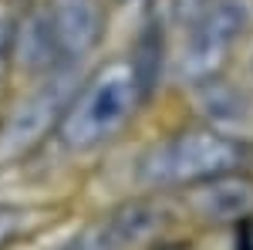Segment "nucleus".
Masks as SVG:
<instances>
[{
  "label": "nucleus",
  "instance_id": "6",
  "mask_svg": "<svg viewBox=\"0 0 253 250\" xmlns=\"http://www.w3.org/2000/svg\"><path fill=\"white\" fill-rule=\"evenodd\" d=\"M51 20H54L61 58L68 64L84 58L98 44L101 27H105V14H101L98 0H54Z\"/></svg>",
  "mask_w": 253,
  "mask_h": 250
},
{
  "label": "nucleus",
  "instance_id": "7",
  "mask_svg": "<svg viewBox=\"0 0 253 250\" xmlns=\"http://www.w3.org/2000/svg\"><path fill=\"white\" fill-rule=\"evenodd\" d=\"M189 206L196 216H203L210 223H233L240 216L253 213V183L233 173L213 176L193 186Z\"/></svg>",
  "mask_w": 253,
  "mask_h": 250
},
{
  "label": "nucleus",
  "instance_id": "12",
  "mask_svg": "<svg viewBox=\"0 0 253 250\" xmlns=\"http://www.w3.org/2000/svg\"><path fill=\"white\" fill-rule=\"evenodd\" d=\"M10 51H14V27H10V24H0V81H3V75H7Z\"/></svg>",
  "mask_w": 253,
  "mask_h": 250
},
{
  "label": "nucleus",
  "instance_id": "9",
  "mask_svg": "<svg viewBox=\"0 0 253 250\" xmlns=\"http://www.w3.org/2000/svg\"><path fill=\"white\" fill-rule=\"evenodd\" d=\"M199 101H203V112L213 118V122H240L247 115V98L236 92L233 85H223V81H199Z\"/></svg>",
  "mask_w": 253,
  "mask_h": 250
},
{
  "label": "nucleus",
  "instance_id": "8",
  "mask_svg": "<svg viewBox=\"0 0 253 250\" xmlns=\"http://www.w3.org/2000/svg\"><path fill=\"white\" fill-rule=\"evenodd\" d=\"M14 51H17L20 68L31 71V75H34V71H47V68L61 58L51 10H47V14H31V17L24 20V27L14 34Z\"/></svg>",
  "mask_w": 253,
  "mask_h": 250
},
{
  "label": "nucleus",
  "instance_id": "11",
  "mask_svg": "<svg viewBox=\"0 0 253 250\" xmlns=\"http://www.w3.org/2000/svg\"><path fill=\"white\" fill-rule=\"evenodd\" d=\"M17 223H20V213L14 206H0V247L17 233Z\"/></svg>",
  "mask_w": 253,
  "mask_h": 250
},
{
  "label": "nucleus",
  "instance_id": "3",
  "mask_svg": "<svg viewBox=\"0 0 253 250\" xmlns=\"http://www.w3.org/2000/svg\"><path fill=\"white\" fill-rule=\"evenodd\" d=\"M247 24H250L247 0H210L193 17L189 38H186L182 58H179L182 75L196 85L213 78Z\"/></svg>",
  "mask_w": 253,
  "mask_h": 250
},
{
  "label": "nucleus",
  "instance_id": "4",
  "mask_svg": "<svg viewBox=\"0 0 253 250\" xmlns=\"http://www.w3.org/2000/svg\"><path fill=\"white\" fill-rule=\"evenodd\" d=\"M75 92H78V71H75V64H68V71L47 78L41 85V92L20 101V108L0 129V159H17V155L31 152L47 135V129L61 125Z\"/></svg>",
  "mask_w": 253,
  "mask_h": 250
},
{
  "label": "nucleus",
  "instance_id": "10",
  "mask_svg": "<svg viewBox=\"0 0 253 250\" xmlns=\"http://www.w3.org/2000/svg\"><path fill=\"white\" fill-rule=\"evenodd\" d=\"M138 61H145V64H132V68H135L142 88L149 92V88H152V81H156V75H159V61H162V44H159L156 31L142 38V44H138Z\"/></svg>",
  "mask_w": 253,
  "mask_h": 250
},
{
  "label": "nucleus",
  "instance_id": "1",
  "mask_svg": "<svg viewBox=\"0 0 253 250\" xmlns=\"http://www.w3.org/2000/svg\"><path fill=\"white\" fill-rule=\"evenodd\" d=\"M247 149L216 129H182L152 146L138 162V179L145 186H196L213 176L236 173Z\"/></svg>",
  "mask_w": 253,
  "mask_h": 250
},
{
  "label": "nucleus",
  "instance_id": "2",
  "mask_svg": "<svg viewBox=\"0 0 253 250\" xmlns=\"http://www.w3.org/2000/svg\"><path fill=\"white\" fill-rule=\"evenodd\" d=\"M142 95H145V88L138 81L132 61L108 64L84 92L71 98V105L58 125L64 146L68 149H91L98 142H105L132 118Z\"/></svg>",
  "mask_w": 253,
  "mask_h": 250
},
{
  "label": "nucleus",
  "instance_id": "5",
  "mask_svg": "<svg viewBox=\"0 0 253 250\" xmlns=\"http://www.w3.org/2000/svg\"><path fill=\"white\" fill-rule=\"evenodd\" d=\"M172 223V210L156 200H135L118 206L101 223L81 230L64 250H135L152 244L159 233Z\"/></svg>",
  "mask_w": 253,
  "mask_h": 250
}]
</instances>
